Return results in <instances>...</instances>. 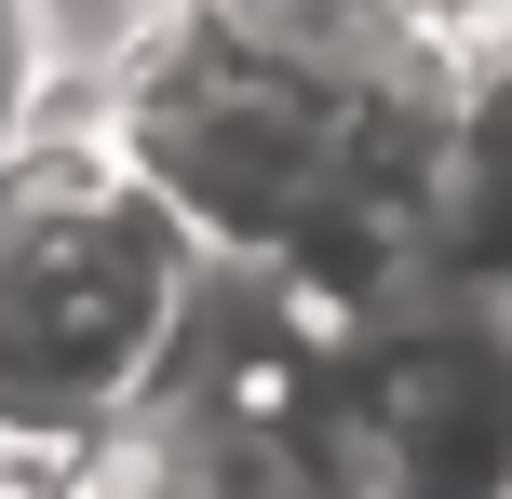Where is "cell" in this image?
Returning <instances> with one entry per match:
<instances>
[{
	"mask_svg": "<svg viewBox=\"0 0 512 499\" xmlns=\"http://www.w3.org/2000/svg\"><path fill=\"white\" fill-rule=\"evenodd\" d=\"M324 351H337V324L310 297L216 270L162 405L41 499H364L324 446Z\"/></svg>",
	"mask_w": 512,
	"mask_h": 499,
	"instance_id": "cell-3",
	"label": "cell"
},
{
	"mask_svg": "<svg viewBox=\"0 0 512 499\" xmlns=\"http://www.w3.org/2000/svg\"><path fill=\"white\" fill-rule=\"evenodd\" d=\"M135 14L230 27V41H283V54H391V41H432L445 0H122V27Z\"/></svg>",
	"mask_w": 512,
	"mask_h": 499,
	"instance_id": "cell-6",
	"label": "cell"
},
{
	"mask_svg": "<svg viewBox=\"0 0 512 499\" xmlns=\"http://www.w3.org/2000/svg\"><path fill=\"white\" fill-rule=\"evenodd\" d=\"M216 257L81 108L0 149V459L27 486H68L122 446L189 351Z\"/></svg>",
	"mask_w": 512,
	"mask_h": 499,
	"instance_id": "cell-2",
	"label": "cell"
},
{
	"mask_svg": "<svg viewBox=\"0 0 512 499\" xmlns=\"http://www.w3.org/2000/svg\"><path fill=\"white\" fill-rule=\"evenodd\" d=\"M324 446L364 499H512V297L418 270L405 297L337 324Z\"/></svg>",
	"mask_w": 512,
	"mask_h": 499,
	"instance_id": "cell-4",
	"label": "cell"
},
{
	"mask_svg": "<svg viewBox=\"0 0 512 499\" xmlns=\"http://www.w3.org/2000/svg\"><path fill=\"white\" fill-rule=\"evenodd\" d=\"M418 270L512 297V0H445V27H432V203H418Z\"/></svg>",
	"mask_w": 512,
	"mask_h": 499,
	"instance_id": "cell-5",
	"label": "cell"
},
{
	"mask_svg": "<svg viewBox=\"0 0 512 499\" xmlns=\"http://www.w3.org/2000/svg\"><path fill=\"white\" fill-rule=\"evenodd\" d=\"M54 108L108 135L162 203L203 230L216 270L364 324L418 284V203H432V41L391 54H283L230 27L135 14L81 54Z\"/></svg>",
	"mask_w": 512,
	"mask_h": 499,
	"instance_id": "cell-1",
	"label": "cell"
}]
</instances>
